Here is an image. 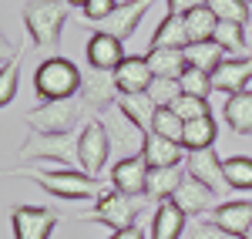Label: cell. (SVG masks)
Returning <instances> with one entry per match:
<instances>
[{
	"instance_id": "6da1fadb",
	"label": "cell",
	"mask_w": 252,
	"mask_h": 239,
	"mask_svg": "<svg viewBox=\"0 0 252 239\" xmlns=\"http://www.w3.org/2000/svg\"><path fill=\"white\" fill-rule=\"evenodd\" d=\"M3 175H24V179L37 182L44 192L58 196V199H97L101 196V179L81 172V169H34V165H14V169H0Z\"/></svg>"
},
{
	"instance_id": "7a4b0ae2",
	"label": "cell",
	"mask_w": 252,
	"mask_h": 239,
	"mask_svg": "<svg viewBox=\"0 0 252 239\" xmlns=\"http://www.w3.org/2000/svg\"><path fill=\"white\" fill-rule=\"evenodd\" d=\"M71 7L64 0H27L24 3V27L37 51H58Z\"/></svg>"
},
{
	"instance_id": "3957f363",
	"label": "cell",
	"mask_w": 252,
	"mask_h": 239,
	"mask_svg": "<svg viewBox=\"0 0 252 239\" xmlns=\"http://www.w3.org/2000/svg\"><path fill=\"white\" fill-rule=\"evenodd\" d=\"M88 111L91 108L81 101V95H74V98L40 101L37 108H31L24 115V121L31 132H40V135H64V132H74Z\"/></svg>"
},
{
	"instance_id": "277c9868",
	"label": "cell",
	"mask_w": 252,
	"mask_h": 239,
	"mask_svg": "<svg viewBox=\"0 0 252 239\" xmlns=\"http://www.w3.org/2000/svg\"><path fill=\"white\" fill-rule=\"evenodd\" d=\"M81 68L67 58L51 54L47 61H40L37 71H34V91L40 101H58V98H74L81 91Z\"/></svg>"
},
{
	"instance_id": "5b68a950",
	"label": "cell",
	"mask_w": 252,
	"mask_h": 239,
	"mask_svg": "<svg viewBox=\"0 0 252 239\" xmlns=\"http://www.w3.org/2000/svg\"><path fill=\"white\" fill-rule=\"evenodd\" d=\"M20 165H34V162H54L61 169H78V135L64 132V135H40L31 132L27 141L17 148Z\"/></svg>"
},
{
	"instance_id": "8992f818",
	"label": "cell",
	"mask_w": 252,
	"mask_h": 239,
	"mask_svg": "<svg viewBox=\"0 0 252 239\" xmlns=\"http://www.w3.org/2000/svg\"><path fill=\"white\" fill-rule=\"evenodd\" d=\"M141 199H145V196H141ZM141 199L125 196V192H118V189H104L94 199V212L88 216V222H104L111 233L128 229V226H135L138 212H141V205H145Z\"/></svg>"
},
{
	"instance_id": "52a82bcc",
	"label": "cell",
	"mask_w": 252,
	"mask_h": 239,
	"mask_svg": "<svg viewBox=\"0 0 252 239\" xmlns=\"http://www.w3.org/2000/svg\"><path fill=\"white\" fill-rule=\"evenodd\" d=\"M108 155H111V138H108L101 118H91L78 132V169L101 179V172L108 169Z\"/></svg>"
},
{
	"instance_id": "ba28073f",
	"label": "cell",
	"mask_w": 252,
	"mask_h": 239,
	"mask_svg": "<svg viewBox=\"0 0 252 239\" xmlns=\"http://www.w3.org/2000/svg\"><path fill=\"white\" fill-rule=\"evenodd\" d=\"M58 222H61V212L51 209V205H14L10 209L14 239H51Z\"/></svg>"
},
{
	"instance_id": "9c48e42d",
	"label": "cell",
	"mask_w": 252,
	"mask_h": 239,
	"mask_svg": "<svg viewBox=\"0 0 252 239\" xmlns=\"http://www.w3.org/2000/svg\"><path fill=\"white\" fill-rule=\"evenodd\" d=\"M148 7H152V0H128V3H118L104 20L88 24V27L97 31V34H111V37H118V40H128L138 31L141 17L148 14Z\"/></svg>"
},
{
	"instance_id": "30bf717a",
	"label": "cell",
	"mask_w": 252,
	"mask_h": 239,
	"mask_svg": "<svg viewBox=\"0 0 252 239\" xmlns=\"http://www.w3.org/2000/svg\"><path fill=\"white\" fill-rule=\"evenodd\" d=\"M185 172L198 179L202 185H209L215 196H225L232 192L229 189V179H225V169H222V159L215 148H202V152H189L185 155Z\"/></svg>"
},
{
	"instance_id": "8fae6325",
	"label": "cell",
	"mask_w": 252,
	"mask_h": 239,
	"mask_svg": "<svg viewBox=\"0 0 252 239\" xmlns=\"http://www.w3.org/2000/svg\"><path fill=\"white\" fill-rule=\"evenodd\" d=\"M111 189L125 192V196H135V199L145 196V189H148V162L141 159V152L125 155V159L115 162V169H111Z\"/></svg>"
},
{
	"instance_id": "7c38bea8",
	"label": "cell",
	"mask_w": 252,
	"mask_h": 239,
	"mask_svg": "<svg viewBox=\"0 0 252 239\" xmlns=\"http://www.w3.org/2000/svg\"><path fill=\"white\" fill-rule=\"evenodd\" d=\"M78 95L91 111H108V108L118 104V95H121V91H118L111 71H94V68H91V74H84V81H81Z\"/></svg>"
},
{
	"instance_id": "4fadbf2b",
	"label": "cell",
	"mask_w": 252,
	"mask_h": 239,
	"mask_svg": "<svg viewBox=\"0 0 252 239\" xmlns=\"http://www.w3.org/2000/svg\"><path fill=\"white\" fill-rule=\"evenodd\" d=\"M209 78H212V91H222L225 98L246 91L252 84V54L249 58H225Z\"/></svg>"
},
{
	"instance_id": "5bb4252c",
	"label": "cell",
	"mask_w": 252,
	"mask_h": 239,
	"mask_svg": "<svg viewBox=\"0 0 252 239\" xmlns=\"http://www.w3.org/2000/svg\"><path fill=\"white\" fill-rule=\"evenodd\" d=\"M115 84L121 95H135V91H148L152 84V68H148V58L145 54H125V61L118 64L115 71Z\"/></svg>"
},
{
	"instance_id": "9a60e30c",
	"label": "cell",
	"mask_w": 252,
	"mask_h": 239,
	"mask_svg": "<svg viewBox=\"0 0 252 239\" xmlns=\"http://www.w3.org/2000/svg\"><path fill=\"white\" fill-rule=\"evenodd\" d=\"M141 159L148 162V169H165V165H182L185 162V148H182V141H172V138H161L155 132H145V138H141Z\"/></svg>"
},
{
	"instance_id": "2e32d148",
	"label": "cell",
	"mask_w": 252,
	"mask_h": 239,
	"mask_svg": "<svg viewBox=\"0 0 252 239\" xmlns=\"http://www.w3.org/2000/svg\"><path fill=\"white\" fill-rule=\"evenodd\" d=\"M215 199H219V196H215L212 189H209V185H202L198 179H192V175L182 182V185H178V192L172 196V202L185 212V216H205V212H212Z\"/></svg>"
},
{
	"instance_id": "e0dca14e",
	"label": "cell",
	"mask_w": 252,
	"mask_h": 239,
	"mask_svg": "<svg viewBox=\"0 0 252 239\" xmlns=\"http://www.w3.org/2000/svg\"><path fill=\"white\" fill-rule=\"evenodd\" d=\"M88 64L94 68V71H115L118 64L125 61V40L111 37V34H91L88 40Z\"/></svg>"
},
{
	"instance_id": "ac0fdd59",
	"label": "cell",
	"mask_w": 252,
	"mask_h": 239,
	"mask_svg": "<svg viewBox=\"0 0 252 239\" xmlns=\"http://www.w3.org/2000/svg\"><path fill=\"white\" fill-rule=\"evenodd\" d=\"M209 219L215 226H222L225 233H235V236H246L252 226V199H235V202H222L209 212Z\"/></svg>"
},
{
	"instance_id": "d6986e66",
	"label": "cell",
	"mask_w": 252,
	"mask_h": 239,
	"mask_svg": "<svg viewBox=\"0 0 252 239\" xmlns=\"http://www.w3.org/2000/svg\"><path fill=\"white\" fill-rule=\"evenodd\" d=\"M185 219L189 216L172 199H161L155 205V212H152V239H182Z\"/></svg>"
},
{
	"instance_id": "ffe728a7",
	"label": "cell",
	"mask_w": 252,
	"mask_h": 239,
	"mask_svg": "<svg viewBox=\"0 0 252 239\" xmlns=\"http://www.w3.org/2000/svg\"><path fill=\"white\" fill-rule=\"evenodd\" d=\"M118 111L125 115V118L135 125L138 132L145 135L148 128H152V118H155V101L148 98V91H135V95H118Z\"/></svg>"
},
{
	"instance_id": "44dd1931",
	"label": "cell",
	"mask_w": 252,
	"mask_h": 239,
	"mask_svg": "<svg viewBox=\"0 0 252 239\" xmlns=\"http://www.w3.org/2000/svg\"><path fill=\"white\" fill-rule=\"evenodd\" d=\"M222 118L235 135H252V84L239 95H229L222 104Z\"/></svg>"
},
{
	"instance_id": "7402d4cb",
	"label": "cell",
	"mask_w": 252,
	"mask_h": 239,
	"mask_svg": "<svg viewBox=\"0 0 252 239\" xmlns=\"http://www.w3.org/2000/svg\"><path fill=\"white\" fill-rule=\"evenodd\" d=\"M189 179V172L182 169V165H165V169H148V189H145V196H152V199H172L175 192H178V185Z\"/></svg>"
},
{
	"instance_id": "603a6c76",
	"label": "cell",
	"mask_w": 252,
	"mask_h": 239,
	"mask_svg": "<svg viewBox=\"0 0 252 239\" xmlns=\"http://www.w3.org/2000/svg\"><path fill=\"white\" fill-rule=\"evenodd\" d=\"M212 40L222 47L225 58H249V40H246V24H232V20H219L215 24Z\"/></svg>"
},
{
	"instance_id": "cb8c5ba5",
	"label": "cell",
	"mask_w": 252,
	"mask_h": 239,
	"mask_svg": "<svg viewBox=\"0 0 252 239\" xmlns=\"http://www.w3.org/2000/svg\"><path fill=\"white\" fill-rule=\"evenodd\" d=\"M148 68L155 78H182V71L189 68L185 64V51H175V47H148Z\"/></svg>"
},
{
	"instance_id": "d4e9b609",
	"label": "cell",
	"mask_w": 252,
	"mask_h": 239,
	"mask_svg": "<svg viewBox=\"0 0 252 239\" xmlns=\"http://www.w3.org/2000/svg\"><path fill=\"white\" fill-rule=\"evenodd\" d=\"M189 44V31H185V17L182 14H165L161 24L152 34V44L148 47H175V51H185Z\"/></svg>"
},
{
	"instance_id": "484cf974",
	"label": "cell",
	"mask_w": 252,
	"mask_h": 239,
	"mask_svg": "<svg viewBox=\"0 0 252 239\" xmlns=\"http://www.w3.org/2000/svg\"><path fill=\"white\" fill-rule=\"evenodd\" d=\"M215 118L205 115V118H195V121H185V132H182V148L185 152H202V148H215Z\"/></svg>"
},
{
	"instance_id": "4316f807",
	"label": "cell",
	"mask_w": 252,
	"mask_h": 239,
	"mask_svg": "<svg viewBox=\"0 0 252 239\" xmlns=\"http://www.w3.org/2000/svg\"><path fill=\"white\" fill-rule=\"evenodd\" d=\"M101 125H104V132H108V138H111V145H121L125 148V155H131L128 152V138H145L141 132H138L131 121L125 118L118 108H108V111H101Z\"/></svg>"
},
{
	"instance_id": "83f0119b",
	"label": "cell",
	"mask_w": 252,
	"mask_h": 239,
	"mask_svg": "<svg viewBox=\"0 0 252 239\" xmlns=\"http://www.w3.org/2000/svg\"><path fill=\"white\" fill-rule=\"evenodd\" d=\"M222 61H225V54H222V47H219L215 40L185 44V64H189V68H198V71H209V74H212Z\"/></svg>"
},
{
	"instance_id": "f1b7e54d",
	"label": "cell",
	"mask_w": 252,
	"mask_h": 239,
	"mask_svg": "<svg viewBox=\"0 0 252 239\" xmlns=\"http://www.w3.org/2000/svg\"><path fill=\"white\" fill-rule=\"evenodd\" d=\"M215 24H219V17H215L209 7H195V10H189V14H185V31H189V44H198V40H212Z\"/></svg>"
},
{
	"instance_id": "f546056e",
	"label": "cell",
	"mask_w": 252,
	"mask_h": 239,
	"mask_svg": "<svg viewBox=\"0 0 252 239\" xmlns=\"http://www.w3.org/2000/svg\"><path fill=\"white\" fill-rule=\"evenodd\" d=\"M222 169H225L229 189L252 192V155H232V159H222Z\"/></svg>"
},
{
	"instance_id": "4dcf8cb0",
	"label": "cell",
	"mask_w": 252,
	"mask_h": 239,
	"mask_svg": "<svg viewBox=\"0 0 252 239\" xmlns=\"http://www.w3.org/2000/svg\"><path fill=\"white\" fill-rule=\"evenodd\" d=\"M205 7L219 20H232V24H249L252 20V3L249 0H205Z\"/></svg>"
},
{
	"instance_id": "1f68e13d",
	"label": "cell",
	"mask_w": 252,
	"mask_h": 239,
	"mask_svg": "<svg viewBox=\"0 0 252 239\" xmlns=\"http://www.w3.org/2000/svg\"><path fill=\"white\" fill-rule=\"evenodd\" d=\"M20 61L24 54L10 58L3 68H0V108H7L10 101L17 98V84H20Z\"/></svg>"
},
{
	"instance_id": "d6a6232c",
	"label": "cell",
	"mask_w": 252,
	"mask_h": 239,
	"mask_svg": "<svg viewBox=\"0 0 252 239\" xmlns=\"http://www.w3.org/2000/svg\"><path fill=\"white\" fill-rule=\"evenodd\" d=\"M148 132H155L161 138H172V141H182V132H185V121L175 115L172 108H158L155 118H152V128Z\"/></svg>"
},
{
	"instance_id": "836d02e7",
	"label": "cell",
	"mask_w": 252,
	"mask_h": 239,
	"mask_svg": "<svg viewBox=\"0 0 252 239\" xmlns=\"http://www.w3.org/2000/svg\"><path fill=\"white\" fill-rule=\"evenodd\" d=\"M182 95H195V98H209L212 95V78L209 71H198V68H185L182 78H178Z\"/></svg>"
},
{
	"instance_id": "e575fe53",
	"label": "cell",
	"mask_w": 252,
	"mask_h": 239,
	"mask_svg": "<svg viewBox=\"0 0 252 239\" xmlns=\"http://www.w3.org/2000/svg\"><path fill=\"white\" fill-rule=\"evenodd\" d=\"M172 111H175L182 121H195V118L212 115L209 98H195V95H178V98H175V104H172Z\"/></svg>"
},
{
	"instance_id": "d590c367",
	"label": "cell",
	"mask_w": 252,
	"mask_h": 239,
	"mask_svg": "<svg viewBox=\"0 0 252 239\" xmlns=\"http://www.w3.org/2000/svg\"><path fill=\"white\" fill-rule=\"evenodd\" d=\"M178 95H182V88L175 78H152L148 84V98L155 101V108H172Z\"/></svg>"
},
{
	"instance_id": "8d00e7d4",
	"label": "cell",
	"mask_w": 252,
	"mask_h": 239,
	"mask_svg": "<svg viewBox=\"0 0 252 239\" xmlns=\"http://www.w3.org/2000/svg\"><path fill=\"white\" fill-rule=\"evenodd\" d=\"M115 7H118V0H88V3L81 7V14H84V20H88V24H97V20L108 17Z\"/></svg>"
},
{
	"instance_id": "74e56055",
	"label": "cell",
	"mask_w": 252,
	"mask_h": 239,
	"mask_svg": "<svg viewBox=\"0 0 252 239\" xmlns=\"http://www.w3.org/2000/svg\"><path fill=\"white\" fill-rule=\"evenodd\" d=\"M192 239H242V236H235V233H225V229H222V226H215L212 219L205 222H195L192 226Z\"/></svg>"
},
{
	"instance_id": "f35d334b",
	"label": "cell",
	"mask_w": 252,
	"mask_h": 239,
	"mask_svg": "<svg viewBox=\"0 0 252 239\" xmlns=\"http://www.w3.org/2000/svg\"><path fill=\"white\" fill-rule=\"evenodd\" d=\"M168 3V14H189V10H195V7H205V0H165Z\"/></svg>"
},
{
	"instance_id": "ab89813d",
	"label": "cell",
	"mask_w": 252,
	"mask_h": 239,
	"mask_svg": "<svg viewBox=\"0 0 252 239\" xmlns=\"http://www.w3.org/2000/svg\"><path fill=\"white\" fill-rule=\"evenodd\" d=\"M17 54H20V51L14 47V40H10L7 34H3V31H0V68H3V64H7L10 58H17Z\"/></svg>"
},
{
	"instance_id": "60d3db41",
	"label": "cell",
	"mask_w": 252,
	"mask_h": 239,
	"mask_svg": "<svg viewBox=\"0 0 252 239\" xmlns=\"http://www.w3.org/2000/svg\"><path fill=\"white\" fill-rule=\"evenodd\" d=\"M108 239H145V233H141L138 226H128V229H118V233H111Z\"/></svg>"
},
{
	"instance_id": "b9f144b4",
	"label": "cell",
	"mask_w": 252,
	"mask_h": 239,
	"mask_svg": "<svg viewBox=\"0 0 252 239\" xmlns=\"http://www.w3.org/2000/svg\"><path fill=\"white\" fill-rule=\"evenodd\" d=\"M64 3H67V7H84L88 0H64Z\"/></svg>"
},
{
	"instance_id": "7bdbcfd3",
	"label": "cell",
	"mask_w": 252,
	"mask_h": 239,
	"mask_svg": "<svg viewBox=\"0 0 252 239\" xmlns=\"http://www.w3.org/2000/svg\"><path fill=\"white\" fill-rule=\"evenodd\" d=\"M242 239H252V226H249V233H246V236H242Z\"/></svg>"
},
{
	"instance_id": "ee69618b",
	"label": "cell",
	"mask_w": 252,
	"mask_h": 239,
	"mask_svg": "<svg viewBox=\"0 0 252 239\" xmlns=\"http://www.w3.org/2000/svg\"><path fill=\"white\" fill-rule=\"evenodd\" d=\"M118 3H128V0H118Z\"/></svg>"
},
{
	"instance_id": "f6af8a7d",
	"label": "cell",
	"mask_w": 252,
	"mask_h": 239,
	"mask_svg": "<svg viewBox=\"0 0 252 239\" xmlns=\"http://www.w3.org/2000/svg\"><path fill=\"white\" fill-rule=\"evenodd\" d=\"M249 3H252V0H249Z\"/></svg>"
}]
</instances>
